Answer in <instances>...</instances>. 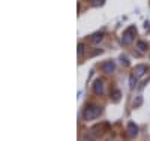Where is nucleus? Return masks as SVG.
<instances>
[{"label":"nucleus","instance_id":"f257e3e1","mask_svg":"<svg viewBox=\"0 0 150 141\" xmlns=\"http://www.w3.org/2000/svg\"><path fill=\"white\" fill-rule=\"evenodd\" d=\"M102 113V110H101V107H98V105H95V104H90V105H87L86 107V110H84V119L86 120H93V119H96V117H99V114Z\"/></svg>","mask_w":150,"mask_h":141},{"label":"nucleus","instance_id":"f03ea898","mask_svg":"<svg viewBox=\"0 0 150 141\" xmlns=\"http://www.w3.org/2000/svg\"><path fill=\"white\" fill-rule=\"evenodd\" d=\"M134 39H135V27H129V29L125 32V35H123L122 42L126 44V45H129V44L134 41Z\"/></svg>","mask_w":150,"mask_h":141},{"label":"nucleus","instance_id":"7ed1b4c3","mask_svg":"<svg viewBox=\"0 0 150 141\" xmlns=\"http://www.w3.org/2000/svg\"><path fill=\"white\" fill-rule=\"evenodd\" d=\"M93 92L96 93V95H102L104 93V84L101 80H95V83H93Z\"/></svg>","mask_w":150,"mask_h":141},{"label":"nucleus","instance_id":"20e7f679","mask_svg":"<svg viewBox=\"0 0 150 141\" xmlns=\"http://www.w3.org/2000/svg\"><path fill=\"white\" fill-rule=\"evenodd\" d=\"M102 38H104V33L102 32H95L92 36H90V41H92L93 44H99L102 41Z\"/></svg>","mask_w":150,"mask_h":141},{"label":"nucleus","instance_id":"39448f33","mask_svg":"<svg viewBox=\"0 0 150 141\" xmlns=\"http://www.w3.org/2000/svg\"><path fill=\"white\" fill-rule=\"evenodd\" d=\"M128 134H129V137H135L137 134H138V126L131 122L128 125Z\"/></svg>","mask_w":150,"mask_h":141},{"label":"nucleus","instance_id":"423d86ee","mask_svg":"<svg viewBox=\"0 0 150 141\" xmlns=\"http://www.w3.org/2000/svg\"><path fill=\"white\" fill-rule=\"evenodd\" d=\"M114 68H116V65H114L113 62H107V63H104V65H102V71H104V72H108V74H110V72H113Z\"/></svg>","mask_w":150,"mask_h":141},{"label":"nucleus","instance_id":"0eeeda50","mask_svg":"<svg viewBox=\"0 0 150 141\" xmlns=\"http://www.w3.org/2000/svg\"><path fill=\"white\" fill-rule=\"evenodd\" d=\"M146 71H147V66L146 65H140L138 66V68H137V71H135V74H137V77H143V75H144V74H146Z\"/></svg>","mask_w":150,"mask_h":141},{"label":"nucleus","instance_id":"6e6552de","mask_svg":"<svg viewBox=\"0 0 150 141\" xmlns=\"http://www.w3.org/2000/svg\"><path fill=\"white\" fill-rule=\"evenodd\" d=\"M111 98H113V101H120L122 99V92L119 89H114L111 92Z\"/></svg>","mask_w":150,"mask_h":141},{"label":"nucleus","instance_id":"1a4fd4ad","mask_svg":"<svg viewBox=\"0 0 150 141\" xmlns=\"http://www.w3.org/2000/svg\"><path fill=\"white\" fill-rule=\"evenodd\" d=\"M137 48H138L140 51H146L147 50V44L144 41H138V44H137Z\"/></svg>","mask_w":150,"mask_h":141},{"label":"nucleus","instance_id":"9d476101","mask_svg":"<svg viewBox=\"0 0 150 141\" xmlns=\"http://www.w3.org/2000/svg\"><path fill=\"white\" fill-rule=\"evenodd\" d=\"M135 83H137V75H131V78H129V86H131V89L135 87Z\"/></svg>","mask_w":150,"mask_h":141},{"label":"nucleus","instance_id":"9b49d317","mask_svg":"<svg viewBox=\"0 0 150 141\" xmlns=\"http://www.w3.org/2000/svg\"><path fill=\"white\" fill-rule=\"evenodd\" d=\"M77 51H78V56H83V54H84V45H83V44H78Z\"/></svg>","mask_w":150,"mask_h":141},{"label":"nucleus","instance_id":"f8f14e48","mask_svg":"<svg viewBox=\"0 0 150 141\" xmlns=\"http://www.w3.org/2000/svg\"><path fill=\"white\" fill-rule=\"evenodd\" d=\"M104 2H105V0H92V5L93 6H102Z\"/></svg>","mask_w":150,"mask_h":141}]
</instances>
